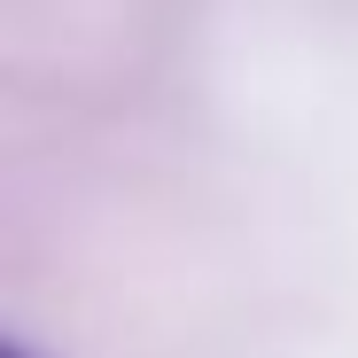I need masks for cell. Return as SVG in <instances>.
I'll use <instances>...</instances> for the list:
<instances>
[{
    "instance_id": "1",
    "label": "cell",
    "mask_w": 358,
    "mask_h": 358,
    "mask_svg": "<svg viewBox=\"0 0 358 358\" xmlns=\"http://www.w3.org/2000/svg\"><path fill=\"white\" fill-rule=\"evenodd\" d=\"M0 358H31V350H16V343H0Z\"/></svg>"
}]
</instances>
